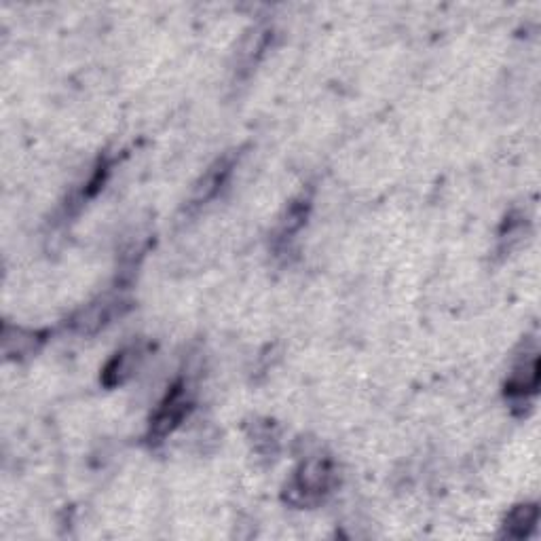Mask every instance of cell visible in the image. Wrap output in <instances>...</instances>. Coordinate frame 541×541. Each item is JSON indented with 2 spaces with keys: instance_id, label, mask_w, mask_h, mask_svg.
<instances>
[{
  "instance_id": "obj_1",
  "label": "cell",
  "mask_w": 541,
  "mask_h": 541,
  "mask_svg": "<svg viewBox=\"0 0 541 541\" xmlns=\"http://www.w3.org/2000/svg\"><path fill=\"white\" fill-rule=\"evenodd\" d=\"M337 484V468L330 457H307L294 470L284 489V501L294 508H315L326 501Z\"/></svg>"
},
{
  "instance_id": "obj_2",
  "label": "cell",
  "mask_w": 541,
  "mask_h": 541,
  "mask_svg": "<svg viewBox=\"0 0 541 541\" xmlns=\"http://www.w3.org/2000/svg\"><path fill=\"white\" fill-rule=\"evenodd\" d=\"M191 408L193 400L189 391H186V383L176 381L167 389L165 398L159 402L155 415L151 417V425H148V438H151V442H161L167 436H172L182 421L189 417Z\"/></svg>"
},
{
  "instance_id": "obj_3",
  "label": "cell",
  "mask_w": 541,
  "mask_h": 541,
  "mask_svg": "<svg viewBox=\"0 0 541 541\" xmlns=\"http://www.w3.org/2000/svg\"><path fill=\"white\" fill-rule=\"evenodd\" d=\"M127 307V303L123 301L121 296H102L98 301L89 303L87 307H83L77 315L70 320V328L79 334H96L102 328H106L110 322L115 320L123 313V309Z\"/></svg>"
},
{
  "instance_id": "obj_4",
  "label": "cell",
  "mask_w": 541,
  "mask_h": 541,
  "mask_svg": "<svg viewBox=\"0 0 541 541\" xmlns=\"http://www.w3.org/2000/svg\"><path fill=\"white\" fill-rule=\"evenodd\" d=\"M235 165H237L235 153H227V155H222L220 159H216L208 167V170H205V174L199 178V182L195 184L193 195H191V205H203V203H208L210 199H214L222 191V186L229 182Z\"/></svg>"
},
{
  "instance_id": "obj_5",
  "label": "cell",
  "mask_w": 541,
  "mask_h": 541,
  "mask_svg": "<svg viewBox=\"0 0 541 541\" xmlns=\"http://www.w3.org/2000/svg\"><path fill=\"white\" fill-rule=\"evenodd\" d=\"M144 358H146V349L140 343H134L117 351L102 370V385L108 389L125 385L136 375V370L140 368Z\"/></svg>"
},
{
  "instance_id": "obj_6",
  "label": "cell",
  "mask_w": 541,
  "mask_h": 541,
  "mask_svg": "<svg viewBox=\"0 0 541 541\" xmlns=\"http://www.w3.org/2000/svg\"><path fill=\"white\" fill-rule=\"evenodd\" d=\"M539 389V356L537 351L527 353L512 368V375L506 383V394L512 400H529Z\"/></svg>"
},
{
  "instance_id": "obj_7",
  "label": "cell",
  "mask_w": 541,
  "mask_h": 541,
  "mask_svg": "<svg viewBox=\"0 0 541 541\" xmlns=\"http://www.w3.org/2000/svg\"><path fill=\"white\" fill-rule=\"evenodd\" d=\"M539 520V508L537 503H518L514 506L506 520H503V537L510 539H527Z\"/></svg>"
},
{
  "instance_id": "obj_8",
  "label": "cell",
  "mask_w": 541,
  "mask_h": 541,
  "mask_svg": "<svg viewBox=\"0 0 541 541\" xmlns=\"http://www.w3.org/2000/svg\"><path fill=\"white\" fill-rule=\"evenodd\" d=\"M45 341V334L22 328H5V353L9 358L32 356Z\"/></svg>"
}]
</instances>
